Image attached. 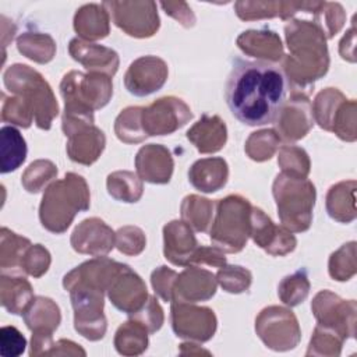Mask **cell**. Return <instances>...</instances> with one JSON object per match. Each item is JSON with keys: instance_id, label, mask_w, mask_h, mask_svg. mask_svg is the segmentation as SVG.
I'll list each match as a JSON object with an SVG mask.
<instances>
[{"instance_id": "obj_1", "label": "cell", "mask_w": 357, "mask_h": 357, "mask_svg": "<svg viewBox=\"0 0 357 357\" xmlns=\"http://www.w3.org/2000/svg\"><path fill=\"white\" fill-rule=\"evenodd\" d=\"M287 84L273 63L236 59L226 82V103L240 123L264 126L275 120L284 103Z\"/></svg>"}, {"instance_id": "obj_2", "label": "cell", "mask_w": 357, "mask_h": 357, "mask_svg": "<svg viewBox=\"0 0 357 357\" xmlns=\"http://www.w3.org/2000/svg\"><path fill=\"white\" fill-rule=\"evenodd\" d=\"M284 38L289 54L280 60V68L287 82L293 85V92L305 93L317 79L328 73L326 36L312 21L291 18L284 26Z\"/></svg>"}, {"instance_id": "obj_3", "label": "cell", "mask_w": 357, "mask_h": 357, "mask_svg": "<svg viewBox=\"0 0 357 357\" xmlns=\"http://www.w3.org/2000/svg\"><path fill=\"white\" fill-rule=\"evenodd\" d=\"M64 99L61 128L66 137L78 128L93 124V112L105 107L113 95L112 77L102 73L71 70L60 82Z\"/></svg>"}, {"instance_id": "obj_4", "label": "cell", "mask_w": 357, "mask_h": 357, "mask_svg": "<svg viewBox=\"0 0 357 357\" xmlns=\"http://www.w3.org/2000/svg\"><path fill=\"white\" fill-rule=\"evenodd\" d=\"M89 206L91 194L85 178L70 172L45 190L39 205V219L46 230L61 234L70 227L75 215L88 211Z\"/></svg>"}, {"instance_id": "obj_5", "label": "cell", "mask_w": 357, "mask_h": 357, "mask_svg": "<svg viewBox=\"0 0 357 357\" xmlns=\"http://www.w3.org/2000/svg\"><path fill=\"white\" fill-rule=\"evenodd\" d=\"M3 82L8 92L28 105L36 127L50 130L59 114V103L43 75L26 64L15 63L3 73Z\"/></svg>"}, {"instance_id": "obj_6", "label": "cell", "mask_w": 357, "mask_h": 357, "mask_svg": "<svg viewBox=\"0 0 357 357\" xmlns=\"http://www.w3.org/2000/svg\"><path fill=\"white\" fill-rule=\"evenodd\" d=\"M282 226L291 233L307 231L312 223L317 190L307 177L280 172L272 184Z\"/></svg>"}, {"instance_id": "obj_7", "label": "cell", "mask_w": 357, "mask_h": 357, "mask_svg": "<svg viewBox=\"0 0 357 357\" xmlns=\"http://www.w3.org/2000/svg\"><path fill=\"white\" fill-rule=\"evenodd\" d=\"M251 209L250 201L238 194L218 199L209 227L212 244L223 252H240L250 237Z\"/></svg>"}, {"instance_id": "obj_8", "label": "cell", "mask_w": 357, "mask_h": 357, "mask_svg": "<svg viewBox=\"0 0 357 357\" xmlns=\"http://www.w3.org/2000/svg\"><path fill=\"white\" fill-rule=\"evenodd\" d=\"M255 332L264 344L275 351L294 349L301 339V329L294 312L286 307H265L255 318Z\"/></svg>"}, {"instance_id": "obj_9", "label": "cell", "mask_w": 357, "mask_h": 357, "mask_svg": "<svg viewBox=\"0 0 357 357\" xmlns=\"http://www.w3.org/2000/svg\"><path fill=\"white\" fill-rule=\"evenodd\" d=\"M102 6L113 24L132 38H151L160 26L155 1H103Z\"/></svg>"}, {"instance_id": "obj_10", "label": "cell", "mask_w": 357, "mask_h": 357, "mask_svg": "<svg viewBox=\"0 0 357 357\" xmlns=\"http://www.w3.org/2000/svg\"><path fill=\"white\" fill-rule=\"evenodd\" d=\"M311 310L318 325L333 331L343 340L354 337L357 311L354 300H342L329 290H321L312 298Z\"/></svg>"}, {"instance_id": "obj_11", "label": "cell", "mask_w": 357, "mask_h": 357, "mask_svg": "<svg viewBox=\"0 0 357 357\" xmlns=\"http://www.w3.org/2000/svg\"><path fill=\"white\" fill-rule=\"evenodd\" d=\"M70 300L74 310V328L88 340L96 342L103 339L107 321L103 314V294L91 289H71Z\"/></svg>"}, {"instance_id": "obj_12", "label": "cell", "mask_w": 357, "mask_h": 357, "mask_svg": "<svg viewBox=\"0 0 357 357\" xmlns=\"http://www.w3.org/2000/svg\"><path fill=\"white\" fill-rule=\"evenodd\" d=\"M170 322L176 336L199 343L212 339L218 328L213 310L185 301H172Z\"/></svg>"}, {"instance_id": "obj_13", "label": "cell", "mask_w": 357, "mask_h": 357, "mask_svg": "<svg viewBox=\"0 0 357 357\" xmlns=\"http://www.w3.org/2000/svg\"><path fill=\"white\" fill-rule=\"evenodd\" d=\"M192 119L190 106L180 98L163 96L142 107V127L148 137L169 135Z\"/></svg>"}, {"instance_id": "obj_14", "label": "cell", "mask_w": 357, "mask_h": 357, "mask_svg": "<svg viewBox=\"0 0 357 357\" xmlns=\"http://www.w3.org/2000/svg\"><path fill=\"white\" fill-rule=\"evenodd\" d=\"M126 264L117 262L107 257H95L89 261L71 269L63 278V287L70 291L71 289H91L106 293L117 273Z\"/></svg>"}, {"instance_id": "obj_15", "label": "cell", "mask_w": 357, "mask_h": 357, "mask_svg": "<svg viewBox=\"0 0 357 357\" xmlns=\"http://www.w3.org/2000/svg\"><path fill=\"white\" fill-rule=\"evenodd\" d=\"M273 121L276 127L275 131L280 139L296 142L304 138L314 126L311 102L307 93L293 92L291 96L284 100Z\"/></svg>"}, {"instance_id": "obj_16", "label": "cell", "mask_w": 357, "mask_h": 357, "mask_svg": "<svg viewBox=\"0 0 357 357\" xmlns=\"http://www.w3.org/2000/svg\"><path fill=\"white\" fill-rule=\"evenodd\" d=\"M250 237L259 248L273 257L287 255L297 245L294 234L284 226L275 225L258 206H252L251 209Z\"/></svg>"}, {"instance_id": "obj_17", "label": "cell", "mask_w": 357, "mask_h": 357, "mask_svg": "<svg viewBox=\"0 0 357 357\" xmlns=\"http://www.w3.org/2000/svg\"><path fill=\"white\" fill-rule=\"evenodd\" d=\"M169 75L167 64L158 56L135 59L124 75L126 89L134 96H148L159 91Z\"/></svg>"}, {"instance_id": "obj_18", "label": "cell", "mask_w": 357, "mask_h": 357, "mask_svg": "<svg viewBox=\"0 0 357 357\" xmlns=\"http://www.w3.org/2000/svg\"><path fill=\"white\" fill-rule=\"evenodd\" d=\"M106 293L112 304L130 317L137 314L149 297L145 282L127 264L113 279Z\"/></svg>"}, {"instance_id": "obj_19", "label": "cell", "mask_w": 357, "mask_h": 357, "mask_svg": "<svg viewBox=\"0 0 357 357\" xmlns=\"http://www.w3.org/2000/svg\"><path fill=\"white\" fill-rule=\"evenodd\" d=\"M70 243L78 254L103 257L116 245V233L102 219L88 218L74 229Z\"/></svg>"}, {"instance_id": "obj_20", "label": "cell", "mask_w": 357, "mask_h": 357, "mask_svg": "<svg viewBox=\"0 0 357 357\" xmlns=\"http://www.w3.org/2000/svg\"><path fill=\"white\" fill-rule=\"evenodd\" d=\"M218 282L216 276L202 266H185L183 272L177 275L173 286L172 301L198 303L212 298L216 293Z\"/></svg>"}, {"instance_id": "obj_21", "label": "cell", "mask_w": 357, "mask_h": 357, "mask_svg": "<svg viewBox=\"0 0 357 357\" xmlns=\"http://www.w3.org/2000/svg\"><path fill=\"white\" fill-rule=\"evenodd\" d=\"M174 162L170 151L160 144H149L139 148L135 155V170L142 181L166 184L170 181Z\"/></svg>"}, {"instance_id": "obj_22", "label": "cell", "mask_w": 357, "mask_h": 357, "mask_svg": "<svg viewBox=\"0 0 357 357\" xmlns=\"http://www.w3.org/2000/svg\"><path fill=\"white\" fill-rule=\"evenodd\" d=\"M68 52L75 61L88 70V73H102L113 77L119 70V54L107 46L74 38L68 43Z\"/></svg>"}, {"instance_id": "obj_23", "label": "cell", "mask_w": 357, "mask_h": 357, "mask_svg": "<svg viewBox=\"0 0 357 357\" xmlns=\"http://www.w3.org/2000/svg\"><path fill=\"white\" fill-rule=\"evenodd\" d=\"M198 248L192 229L183 220H170L163 227V254L176 266H188Z\"/></svg>"}, {"instance_id": "obj_24", "label": "cell", "mask_w": 357, "mask_h": 357, "mask_svg": "<svg viewBox=\"0 0 357 357\" xmlns=\"http://www.w3.org/2000/svg\"><path fill=\"white\" fill-rule=\"evenodd\" d=\"M67 141V155L68 158L79 165L89 166L95 163L102 155L106 137L100 128L91 124L71 132Z\"/></svg>"}, {"instance_id": "obj_25", "label": "cell", "mask_w": 357, "mask_h": 357, "mask_svg": "<svg viewBox=\"0 0 357 357\" xmlns=\"http://www.w3.org/2000/svg\"><path fill=\"white\" fill-rule=\"evenodd\" d=\"M236 43L247 56L261 59L268 63L280 61L284 56L279 35L269 29L244 31L238 35Z\"/></svg>"}, {"instance_id": "obj_26", "label": "cell", "mask_w": 357, "mask_h": 357, "mask_svg": "<svg viewBox=\"0 0 357 357\" xmlns=\"http://www.w3.org/2000/svg\"><path fill=\"white\" fill-rule=\"evenodd\" d=\"M185 135L199 153H215L225 146L227 128L219 116L202 114L201 119L190 127Z\"/></svg>"}, {"instance_id": "obj_27", "label": "cell", "mask_w": 357, "mask_h": 357, "mask_svg": "<svg viewBox=\"0 0 357 357\" xmlns=\"http://www.w3.org/2000/svg\"><path fill=\"white\" fill-rule=\"evenodd\" d=\"M229 178V166L223 158H202L188 170V181L201 192H215L223 188Z\"/></svg>"}, {"instance_id": "obj_28", "label": "cell", "mask_w": 357, "mask_h": 357, "mask_svg": "<svg viewBox=\"0 0 357 357\" xmlns=\"http://www.w3.org/2000/svg\"><path fill=\"white\" fill-rule=\"evenodd\" d=\"M74 29L82 40L103 39L110 32V15L102 4H84L74 15Z\"/></svg>"}, {"instance_id": "obj_29", "label": "cell", "mask_w": 357, "mask_h": 357, "mask_svg": "<svg viewBox=\"0 0 357 357\" xmlns=\"http://www.w3.org/2000/svg\"><path fill=\"white\" fill-rule=\"evenodd\" d=\"M356 181L344 180L333 184L325 198L328 215L339 223H350L356 219Z\"/></svg>"}, {"instance_id": "obj_30", "label": "cell", "mask_w": 357, "mask_h": 357, "mask_svg": "<svg viewBox=\"0 0 357 357\" xmlns=\"http://www.w3.org/2000/svg\"><path fill=\"white\" fill-rule=\"evenodd\" d=\"M24 322L31 332L53 333L61 321L59 305L49 297L36 296L22 312Z\"/></svg>"}, {"instance_id": "obj_31", "label": "cell", "mask_w": 357, "mask_h": 357, "mask_svg": "<svg viewBox=\"0 0 357 357\" xmlns=\"http://www.w3.org/2000/svg\"><path fill=\"white\" fill-rule=\"evenodd\" d=\"M296 10V14L301 10L312 14V22L322 29L326 39L333 38L342 29L346 21V14L342 4L333 1H297Z\"/></svg>"}, {"instance_id": "obj_32", "label": "cell", "mask_w": 357, "mask_h": 357, "mask_svg": "<svg viewBox=\"0 0 357 357\" xmlns=\"http://www.w3.org/2000/svg\"><path fill=\"white\" fill-rule=\"evenodd\" d=\"M33 298V289L24 276L1 273L0 276V303L13 315H22L24 310Z\"/></svg>"}, {"instance_id": "obj_33", "label": "cell", "mask_w": 357, "mask_h": 357, "mask_svg": "<svg viewBox=\"0 0 357 357\" xmlns=\"http://www.w3.org/2000/svg\"><path fill=\"white\" fill-rule=\"evenodd\" d=\"M26 142L22 134L13 126L0 130V170L3 174L17 170L26 159Z\"/></svg>"}, {"instance_id": "obj_34", "label": "cell", "mask_w": 357, "mask_h": 357, "mask_svg": "<svg viewBox=\"0 0 357 357\" xmlns=\"http://www.w3.org/2000/svg\"><path fill=\"white\" fill-rule=\"evenodd\" d=\"M148 335L146 326L131 318L121 324L114 333V347L121 356H139L148 349Z\"/></svg>"}, {"instance_id": "obj_35", "label": "cell", "mask_w": 357, "mask_h": 357, "mask_svg": "<svg viewBox=\"0 0 357 357\" xmlns=\"http://www.w3.org/2000/svg\"><path fill=\"white\" fill-rule=\"evenodd\" d=\"M213 209L215 202L211 199L197 194H190L184 197L180 206L181 220L195 231H208L213 219Z\"/></svg>"}, {"instance_id": "obj_36", "label": "cell", "mask_w": 357, "mask_h": 357, "mask_svg": "<svg viewBox=\"0 0 357 357\" xmlns=\"http://www.w3.org/2000/svg\"><path fill=\"white\" fill-rule=\"evenodd\" d=\"M17 49L26 59L46 64L56 54V42L49 33L24 32L17 38Z\"/></svg>"}, {"instance_id": "obj_37", "label": "cell", "mask_w": 357, "mask_h": 357, "mask_svg": "<svg viewBox=\"0 0 357 357\" xmlns=\"http://www.w3.org/2000/svg\"><path fill=\"white\" fill-rule=\"evenodd\" d=\"M107 192L120 202H138L144 194V184L138 174L128 170H117L106 178Z\"/></svg>"}, {"instance_id": "obj_38", "label": "cell", "mask_w": 357, "mask_h": 357, "mask_svg": "<svg viewBox=\"0 0 357 357\" xmlns=\"http://www.w3.org/2000/svg\"><path fill=\"white\" fill-rule=\"evenodd\" d=\"M85 350L67 339L53 340V333L46 332H32L29 356H85Z\"/></svg>"}, {"instance_id": "obj_39", "label": "cell", "mask_w": 357, "mask_h": 357, "mask_svg": "<svg viewBox=\"0 0 357 357\" xmlns=\"http://www.w3.org/2000/svg\"><path fill=\"white\" fill-rule=\"evenodd\" d=\"M346 99L347 98L337 88H325L318 92L314 103L311 105L314 123H317L321 128L331 131L333 117Z\"/></svg>"}, {"instance_id": "obj_40", "label": "cell", "mask_w": 357, "mask_h": 357, "mask_svg": "<svg viewBox=\"0 0 357 357\" xmlns=\"http://www.w3.org/2000/svg\"><path fill=\"white\" fill-rule=\"evenodd\" d=\"M32 243L29 238L20 236L11 231L7 227L0 229V268L1 271L7 269H20L21 259L26 248Z\"/></svg>"}, {"instance_id": "obj_41", "label": "cell", "mask_w": 357, "mask_h": 357, "mask_svg": "<svg viewBox=\"0 0 357 357\" xmlns=\"http://www.w3.org/2000/svg\"><path fill=\"white\" fill-rule=\"evenodd\" d=\"M141 117V106H128L124 110H121V113L114 120L116 137L126 144L142 142L148 135L144 131Z\"/></svg>"}, {"instance_id": "obj_42", "label": "cell", "mask_w": 357, "mask_h": 357, "mask_svg": "<svg viewBox=\"0 0 357 357\" xmlns=\"http://www.w3.org/2000/svg\"><path fill=\"white\" fill-rule=\"evenodd\" d=\"M56 177L57 166L49 159H38L29 163V166L24 170L21 183L28 192L38 194L43 191Z\"/></svg>"}, {"instance_id": "obj_43", "label": "cell", "mask_w": 357, "mask_h": 357, "mask_svg": "<svg viewBox=\"0 0 357 357\" xmlns=\"http://www.w3.org/2000/svg\"><path fill=\"white\" fill-rule=\"evenodd\" d=\"M310 280L305 269H298L291 275L284 276L278 286V296L280 301L289 307L301 304L310 293Z\"/></svg>"}, {"instance_id": "obj_44", "label": "cell", "mask_w": 357, "mask_h": 357, "mask_svg": "<svg viewBox=\"0 0 357 357\" xmlns=\"http://www.w3.org/2000/svg\"><path fill=\"white\" fill-rule=\"evenodd\" d=\"M280 145V137L275 130H259L251 132L245 141L244 151L247 156L255 162L269 160Z\"/></svg>"}, {"instance_id": "obj_45", "label": "cell", "mask_w": 357, "mask_h": 357, "mask_svg": "<svg viewBox=\"0 0 357 357\" xmlns=\"http://www.w3.org/2000/svg\"><path fill=\"white\" fill-rule=\"evenodd\" d=\"M328 272L329 276L337 282L349 280L356 275V241H349L331 254L328 262Z\"/></svg>"}, {"instance_id": "obj_46", "label": "cell", "mask_w": 357, "mask_h": 357, "mask_svg": "<svg viewBox=\"0 0 357 357\" xmlns=\"http://www.w3.org/2000/svg\"><path fill=\"white\" fill-rule=\"evenodd\" d=\"M216 276L218 284L227 293L240 294L250 289L252 275L248 269L240 265H223L219 268Z\"/></svg>"}, {"instance_id": "obj_47", "label": "cell", "mask_w": 357, "mask_h": 357, "mask_svg": "<svg viewBox=\"0 0 357 357\" xmlns=\"http://www.w3.org/2000/svg\"><path fill=\"white\" fill-rule=\"evenodd\" d=\"M343 339L335 333L333 331L324 328L321 325H317L305 356H340Z\"/></svg>"}, {"instance_id": "obj_48", "label": "cell", "mask_w": 357, "mask_h": 357, "mask_svg": "<svg viewBox=\"0 0 357 357\" xmlns=\"http://www.w3.org/2000/svg\"><path fill=\"white\" fill-rule=\"evenodd\" d=\"M278 165L282 167V172L307 177L311 169L308 153L296 145H283L279 149Z\"/></svg>"}, {"instance_id": "obj_49", "label": "cell", "mask_w": 357, "mask_h": 357, "mask_svg": "<svg viewBox=\"0 0 357 357\" xmlns=\"http://www.w3.org/2000/svg\"><path fill=\"white\" fill-rule=\"evenodd\" d=\"M356 107L354 99H346L337 109L331 132H335L340 139L353 142L357 138L356 134Z\"/></svg>"}, {"instance_id": "obj_50", "label": "cell", "mask_w": 357, "mask_h": 357, "mask_svg": "<svg viewBox=\"0 0 357 357\" xmlns=\"http://www.w3.org/2000/svg\"><path fill=\"white\" fill-rule=\"evenodd\" d=\"M1 120L4 123H10L22 128L31 127L33 123V116L28 105L22 100V98L17 95L6 96L3 93V106H1Z\"/></svg>"}, {"instance_id": "obj_51", "label": "cell", "mask_w": 357, "mask_h": 357, "mask_svg": "<svg viewBox=\"0 0 357 357\" xmlns=\"http://www.w3.org/2000/svg\"><path fill=\"white\" fill-rule=\"evenodd\" d=\"M50 262L52 257L46 247L42 244H31L21 259L20 271L32 278H40L47 272Z\"/></svg>"}, {"instance_id": "obj_52", "label": "cell", "mask_w": 357, "mask_h": 357, "mask_svg": "<svg viewBox=\"0 0 357 357\" xmlns=\"http://www.w3.org/2000/svg\"><path fill=\"white\" fill-rule=\"evenodd\" d=\"M234 8L237 17L244 21L272 17L280 18L282 1H236Z\"/></svg>"}, {"instance_id": "obj_53", "label": "cell", "mask_w": 357, "mask_h": 357, "mask_svg": "<svg viewBox=\"0 0 357 357\" xmlns=\"http://www.w3.org/2000/svg\"><path fill=\"white\" fill-rule=\"evenodd\" d=\"M145 233L137 226H123L116 231V247L120 252L126 255H139L145 250Z\"/></svg>"}, {"instance_id": "obj_54", "label": "cell", "mask_w": 357, "mask_h": 357, "mask_svg": "<svg viewBox=\"0 0 357 357\" xmlns=\"http://www.w3.org/2000/svg\"><path fill=\"white\" fill-rule=\"evenodd\" d=\"M177 272L162 265L151 273V284L155 290V294L163 301L172 303L173 300V286L177 279Z\"/></svg>"}, {"instance_id": "obj_55", "label": "cell", "mask_w": 357, "mask_h": 357, "mask_svg": "<svg viewBox=\"0 0 357 357\" xmlns=\"http://www.w3.org/2000/svg\"><path fill=\"white\" fill-rule=\"evenodd\" d=\"M26 339L15 326H1L0 354L3 357H18L25 351Z\"/></svg>"}, {"instance_id": "obj_56", "label": "cell", "mask_w": 357, "mask_h": 357, "mask_svg": "<svg viewBox=\"0 0 357 357\" xmlns=\"http://www.w3.org/2000/svg\"><path fill=\"white\" fill-rule=\"evenodd\" d=\"M131 318L141 321L146 326L149 333L158 332L165 322L163 310H162L158 298L153 296H149L146 303L144 304V307L137 314H134Z\"/></svg>"}, {"instance_id": "obj_57", "label": "cell", "mask_w": 357, "mask_h": 357, "mask_svg": "<svg viewBox=\"0 0 357 357\" xmlns=\"http://www.w3.org/2000/svg\"><path fill=\"white\" fill-rule=\"evenodd\" d=\"M190 265L194 266H213V268H220L223 265H226V257L225 252L222 250H219L215 245H198V248L195 250L194 255L190 259Z\"/></svg>"}, {"instance_id": "obj_58", "label": "cell", "mask_w": 357, "mask_h": 357, "mask_svg": "<svg viewBox=\"0 0 357 357\" xmlns=\"http://www.w3.org/2000/svg\"><path fill=\"white\" fill-rule=\"evenodd\" d=\"M165 13L178 21L184 28H192L195 25V15L190 6L184 1H162Z\"/></svg>"}, {"instance_id": "obj_59", "label": "cell", "mask_w": 357, "mask_h": 357, "mask_svg": "<svg viewBox=\"0 0 357 357\" xmlns=\"http://www.w3.org/2000/svg\"><path fill=\"white\" fill-rule=\"evenodd\" d=\"M339 53H340L342 59L349 60V61H356V57H354V22L339 43Z\"/></svg>"}, {"instance_id": "obj_60", "label": "cell", "mask_w": 357, "mask_h": 357, "mask_svg": "<svg viewBox=\"0 0 357 357\" xmlns=\"http://www.w3.org/2000/svg\"><path fill=\"white\" fill-rule=\"evenodd\" d=\"M181 354H211L208 350H202L195 343H181L180 344Z\"/></svg>"}]
</instances>
